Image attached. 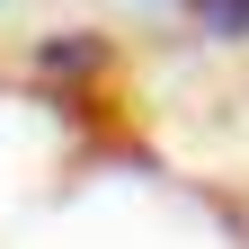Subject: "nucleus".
Segmentation results:
<instances>
[{
	"label": "nucleus",
	"instance_id": "obj_1",
	"mask_svg": "<svg viewBox=\"0 0 249 249\" xmlns=\"http://www.w3.org/2000/svg\"><path fill=\"white\" fill-rule=\"evenodd\" d=\"M187 9H196V27H205V36H223V45L249 36V0H187Z\"/></svg>",
	"mask_w": 249,
	"mask_h": 249
}]
</instances>
